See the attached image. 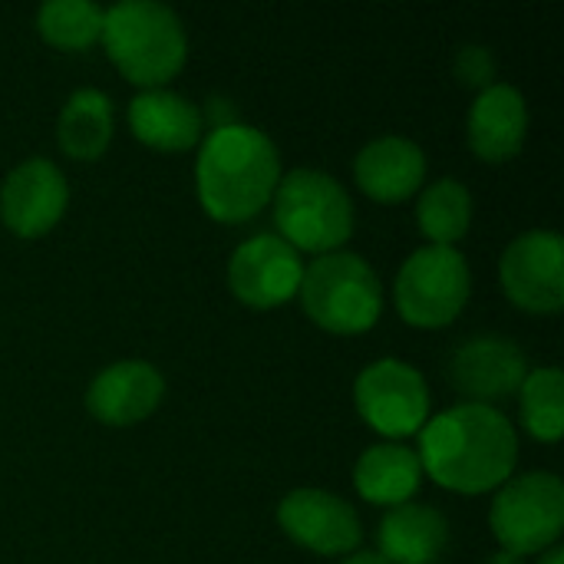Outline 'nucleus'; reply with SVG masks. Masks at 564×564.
<instances>
[{"label": "nucleus", "instance_id": "obj_1", "mask_svg": "<svg viewBox=\"0 0 564 564\" xmlns=\"http://www.w3.org/2000/svg\"><path fill=\"white\" fill-rule=\"evenodd\" d=\"M420 466L436 486L459 496H482L512 479L519 436L506 413L482 403H456L420 430Z\"/></svg>", "mask_w": 564, "mask_h": 564}, {"label": "nucleus", "instance_id": "obj_2", "mask_svg": "<svg viewBox=\"0 0 564 564\" xmlns=\"http://www.w3.org/2000/svg\"><path fill=\"white\" fill-rule=\"evenodd\" d=\"M281 155L274 142L241 122H218L198 149L195 188L208 218L221 225L251 221L274 198Z\"/></svg>", "mask_w": 564, "mask_h": 564}, {"label": "nucleus", "instance_id": "obj_3", "mask_svg": "<svg viewBox=\"0 0 564 564\" xmlns=\"http://www.w3.org/2000/svg\"><path fill=\"white\" fill-rule=\"evenodd\" d=\"M102 46L112 66L142 89H162L188 56V36L175 10L155 0H122L102 13Z\"/></svg>", "mask_w": 564, "mask_h": 564}, {"label": "nucleus", "instance_id": "obj_4", "mask_svg": "<svg viewBox=\"0 0 564 564\" xmlns=\"http://www.w3.org/2000/svg\"><path fill=\"white\" fill-rule=\"evenodd\" d=\"M274 225L297 254H334L354 235V202L347 188L317 169H294L274 188Z\"/></svg>", "mask_w": 564, "mask_h": 564}, {"label": "nucleus", "instance_id": "obj_5", "mask_svg": "<svg viewBox=\"0 0 564 564\" xmlns=\"http://www.w3.org/2000/svg\"><path fill=\"white\" fill-rule=\"evenodd\" d=\"M301 307L327 334H367L383 314V288L377 271L350 251L321 254L304 264Z\"/></svg>", "mask_w": 564, "mask_h": 564}, {"label": "nucleus", "instance_id": "obj_6", "mask_svg": "<svg viewBox=\"0 0 564 564\" xmlns=\"http://www.w3.org/2000/svg\"><path fill=\"white\" fill-rule=\"evenodd\" d=\"M473 294V274L456 248L426 245L397 271L393 301L400 317L420 330L449 327Z\"/></svg>", "mask_w": 564, "mask_h": 564}, {"label": "nucleus", "instance_id": "obj_7", "mask_svg": "<svg viewBox=\"0 0 564 564\" xmlns=\"http://www.w3.org/2000/svg\"><path fill=\"white\" fill-rule=\"evenodd\" d=\"M489 525L502 552L509 555H539L562 539L564 486L555 473H525L499 486Z\"/></svg>", "mask_w": 564, "mask_h": 564}, {"label": "nucleus", "instance_id": "obj_8", "mask_svg": "<svg viewBox=\"0 0 564 564\" xmlns=\"http://www.w3.org/2000/svg\"><path fill=\"white\" fill-rule=\"evenodd\" d=\"M354 403L360 420L387 440H406L430 420V387L423 373L393 357L373 360L360 370Z\"/></svg>", "mask_w": 564, "mask_h": 564}, {"label": "nucleus", "instance_id": "obj_9", "mask_svg": "<svg viewBox=\"0 0 564 564\" xmlns=\"http://www.w3.org/2000/svg\"><path fill=\"white\" fill-rule=\"evenodd\" d=\"M506 297L529 314H558L564 307V241L558 231L519 235L499 261Z\"/></svg>", "mask_w": 564, "mask_h": 564}, {"label": "nucleus", "instance_id": "obj_10", "mask_svg": "<svg viewBox=\"0 0 564 564\" xmlns=\"http://www.w3.org/2000/svg\"><path fill=\"white\" fill-rule=\"evenodd\" d=\"M301 274V254L278 235H254L241 241L228 261L231 294L254 311H271L297 297Z\"/></svg>", "mask_w": 564, "mask_h": 564}, {"label": "nucleus", "instance_id": "obj_11", "mask_svg": "<svg viewBox=\"0 0 564 564\" xmlns=\"http://www.w3.org/2000/svg\"><path fill=\"white\" fill-rule=\"evenodd\" d=\"M284 535L314 555H350L364 542V525L354 506L324 489H294L278 506Z\"/></svg>", "mask_w": 564, "mask_h": 564}, {"label": "nucleus", "instance_id": "obj_12", "mask_svg": "<svg viewBox=\"0 0 564 564\" xmlns=\"http://www.w3.org/2000/svg\"><path fill=\"white\" fill-rule=\"evenodd\" d=\"M69 205L66 175L50 159L20 162L0 185V221L17 238H40L59 225Z\"/></svg>", "mask_w": 564, "mask_h": 564}, {"label": "nucleus", "instance_id": "obj_13", "mask_svg": "<svg viewBox=\"0 0 564 564\" xmlns=\"http://www.w3.org/2000/svg\"><path fill=\"white\" fill-rule=\"evenodd\" d=\"M525 377H529V364L519 344L496 334L466 340L449 360V380L463 397H469L466 403L496 406L512 393H519Z\"/></svg>", "mask_w": 564, "mask_h": 564}, {"label": "nucleus", "instance_id": "obj_14", "mask_svg": "<svg viewBox=\"0 0 564 564\" xmlns=\"http://www.w3.org/2000/svg\"><path fill=\"white\" fill-rule=\"evenodd\" d=\"M165 380L145 360H119L96 373L86 390V410L102 426H135L162 403Z\"/></svg>", "mask_w": 564, "mask_h": 564}, {"label": "nucleus", "instance_id": "obj_15", "mask_svg": "<svg viewBox=\"0 0 564 564\" xmlns=\"http://www.w3.org/2000/svg\"><path fill=\"white\" fill-rule=\"evenodd\" d=\"M525 132H529V106L516 86L492 83L476 96L466 126L469 149L476 152V159L489 165L512 162L525 145Z\"/></svg>", "mask_w": 564, "mask_h": 564}, {"label": "nucleus", "instance_id": "obj_16", "mask_svg": "<svg viewBox=\"0 0 564 564\" xmlns=\"http://www.w3.org/2000/svg\"><path fill=\"white\" fill-rule=\"evenodd\" d=\"M354 178L367 198L380 205H400L426 182V155L413 139L380 135L354 159Z\"/></svg>", "mask_w": 564, "mask_h": 564}, {"label": "nucleus", "instance_id": "obj_17", "mask_svg": "<svg viewBox=\"0 0 564 564\" xmlns=\"http://www.w3.org/2000/svg\"><path fill=\"white\" fill-rule=\"evenodd\" d=\"M129 129L155 152H188L202 142V112L172 89H142L129 102Z\"/></svg>", "mask_w": 564, "mask_h": 564}, {"label": "nucleus", "instance_id": "obj_18", "mask_svg": "<svg viewBox=\"0 0 564 564\" xmlns=\"http://www.w3.org/2000/svg\"><path fill=\"white\" fill-rule=\"evenodd\" d=\"M377 545V555L390 564H436L449 545V522L430 506L403 502L383 516Z\"/></svg>", "mask_w": 564, "mask_h": 564}, {"label": "nucleus", "instance_id": "obj_19", "mask_svg": "<svg viewBox=\"0 0 564 564\" xmlns=\"http://www.w3.org/2000/svg\"><path fill=\"white\" fill-rule=\"evenodd\" d=\"M423 482V466L416 449L403 443H377L364 449V456L354 466V486L364 502L397 509L416 496Z\"/></svg>", "mask_w": 564, "mask_h": 564}, {"label": "nucleus", "instance_id": "obj_20", "mask_svg": "<svg viewBox=\"0 0 564 564\" xmlns=\"http://www.w3.org/2000/svg\"><path fill=\"white\" fill-rule=\"evenodd\" d=\"M56 142L76 162H96L112 142V102L106 93L76 89L56 119Z\"/></svg>", "mask_w": 564, "mask_h": 564}, {"label": "nucleus", "instance_id": "obj_21", "mask_svg": "<svg viewBox=\"0 0 564 564\" xmlns=\"http://www.w3.org/2000/svg\"><path fill=\"white\" fill-rule=\"evenodd\" d=\"M416 221L423 238L436 248H456L473 225V195L456 178H440L423 188L416 205Z\"/></svg>", "mask_w": 564, "mask_h": 564}, {"label": "nucleus", "instance_id": "obj_22", "mask_svg": "<svg viewBox=\"0 0 564 564\" xmlns=\"http://www.w3.org/2000/svg\"><path fill=\"white\" fill-rule=\"evenodd\" d=\"M519 416L532 440L558 443L564 433V377L558 367L529 370L519 387Z\"/></svg>", "mask_w": 564, "mask_h": 564}, {"label": "nucleus", "instance_id": "obj_23", "mask_svg": "<svg viewBox=\"0 0 564 564\" xmlns=\"http://www.w3.org/2000/svg\"><path fill=\"white\" fill-rule=\"evenodd\" d=\"M102 13L89 0H50L36 10V30L56 50H86L102 36Z\"/></svg>", "mask_w": 564, "mask_h": 564}, {"label": "nucleus", "instance_id": "obj_24", "mask_svg": "<svg viewBox=\"0 0 564 564\" xmlns=\"http://www.w3.org/2000/svg\"><path fill=\"white\" fill-rule=\"evenodd\" d=\"M456 79L469 89H489L496 83V56L489 46H479V43H469V46H459L456 50Z\"/></svg>", "mask_w": 564, "mask_h": 564}, {"label": "nucleus", "instance_id": "obj_25", "mask_svg": "<svg viewBox=\"0 0 564 564\" xmlns=\"http://www.w3.org/2000/svg\"><path fill=\"white\" fill-rule=\"evenodd\" d=\"M344 564H390V562H383L377 552H357V555H350Z\"/></svg>", "mask_w": 564, "mask_h": 564}, {"label": "nucleus", "instance_id": "obj_26", "mask_svg": "<svg viewBox=\"0 0 564 564\" xmlns=\"http://www.w3.org/2000/svg\"><path fill=\"white\" fill-rule=\"evenodd\" d=\"M539 564H564V552L558 549V545H552V549H545V552H542Z\"/></svg>", "mask_w": 564, "mask_h": 564}, {"label": "nucleus", "instance_id": "obj_27", "mask_svg": "<svg viewBox=\"0 0 564 564\" xmlns=\"http://www.w3.org/2000/svg\"><path fill=\"white\" fill-rule=\"evenodd\" d=\"M486 564H525V558H519V555H509V552H496V555H489Z\"/></svg>", "mask_w": 564, "mask_h": 564}]
</instances>
